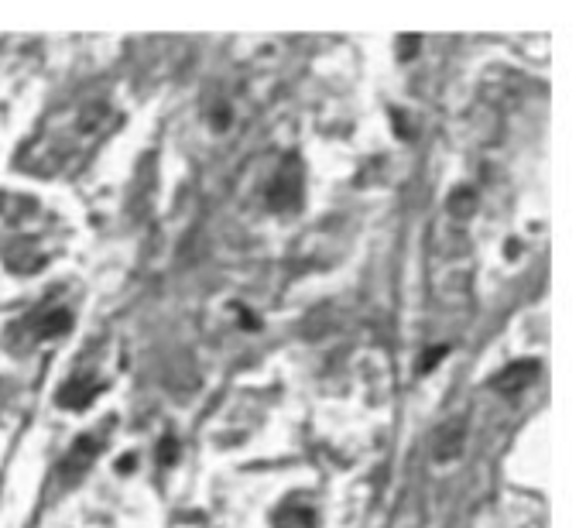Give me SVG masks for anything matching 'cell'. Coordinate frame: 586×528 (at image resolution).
Returning a JSON list of instances; mask_svg holds the SVG:
<instances>
[{"label":"cell","mask_w":586,"mask_h":528,"mask_svg":"<svg viewBox=\"0 0 586 528\" xmlns=\"http://www.w3.org/2000/svg\"><path fill=\"white\" fill-rule=\"evenodd\" d=\"M268 206L275 213H295L302 206V162L285 158L268 186Z\"/></svg>","instance_id":"1"},{"label":"cell","mask_w":586,"mask_h":528,"mask_svg":"<svg viewBox=\"0 0 586 528\" xmlns=\"http://www.w3.org/2000/svg\"><path fill=\"white\" fill-rule=\"evenodd\" d=\"M535 378H539V364H535V360H515V364H508L501 374H494L491 384L501 395H521Z\"/></svg>","instance_id":"2"},{"label":"cell","mask_w":586,"mask_h":528,"mask_svg":"<svg viewBox=\"0 0 586 528\" xmlns=\"http://www.w3.org/2000/svg\"><path fill=\"white\" fill-rule=\"evenodd\" d=\"M96 453H100V443H96L93 436H79L76 446H72L66 456V463H62V477L66 474H69V480L83 477L86 470H90V463L96 460Z\"/></svg>","instance_id":"3"},{"label":"cell","mask_w":586,"mask_h":528,"mask_svg":"<svg viewBox=\"0 0 586 528\" xmlns=\"http://www.w3.org/2000/svg\"><path fill=\"white\" fill-rule=\"evenodd\" d=\"M72 326V312L66 306H55V309H45L42 316L35 319V336L38 340H55V336H62Z\"/></svg>","instance_id":"4"},{"label":"cell","mask_w":586,"mask_h":528,"mask_svg":"<svg viewBox=\"0 0 586 528\" xmlns=\"http://www.w3.org/2000/svg\"><path fill=\"white\" fill-rule=\"evenodd\" d=\"M96 395H100V384H93V381H86V378H76V381L62 384L59 405L62 408H86V405H93Z\"/></svg>","instance_id":"5"},{"label":"cell","mask_w":586,"mask_h":528,"mask_svg":"<svg viewBox=\"0 0 586 528\" xmlns=\"http://www.w3.org/2000/svg\"><path fill=\"white\" fill-rule=\"evenodd\" d=\"M460 450H463V422L456 419L453 426H446L436 432V460H456V456H460Z\"/></svg>","instance_id":"6"},{"label":"cell","mask_w":586,"mask_h":528,"mask_svg":"<svg viewBox=\"0 0 586 528\" xmlns=\"http://www.w3.org/2000/svg\"><path fill=\"white\" fill-rule=\"evenodd\" d=\"M278 525L282 528H316V515L305 504H285L278 511Z\"/></svg>","instance_id":"7"},{"label":"cell","mask_w":586,"mask_h":528,"mask_svg":"<svg viewBox=\"0 0 586 528\" xmlns=\"http://www.w3.org/2000/svg\"><path fill=\"white\" fill-rule=\"evenodd\" d=\"M449 210H453L456 216H470L473 210H477V199H473V189H456L453 199H449Z\"/></svg>","instance_id":"8"},{"label":"cell","mask_w":586,"mask_h":528,"mask_svg":"<svg viewBox=\"0 0 586 528\" xmlns=\"http://www.w3.org/2000/svg\"><path fill=\"white\" fill-rule=\"evenodd\" d=\"M443 354H446V347L432 350V354H429V357H425V360H419V371H432V367H436V360H439V357H443Z\"/></svg>","instance_id":"9"},{"label":"cell","mask_w":586,"mask_h":528,"mask_svg":"<svg viewBox=\"0 0 586 528\" xmlns=\"http://www.w3.org/2000/svg\"><path fill=\"white\" fill-rule=\"evenodd\" d=\"M172 456H175V443L172 439H165L162 443V463H172Z\"/></svg>","instance_id":"10"}]
</instances>
